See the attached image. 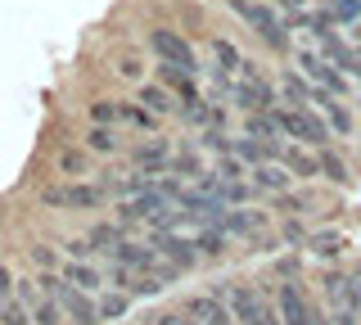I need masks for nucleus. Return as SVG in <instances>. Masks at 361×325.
I'll return each mask as SVG.
<instances>
[{"label":"nucleus","mask_w":361,"mask_h":325,"mask_svg":"<svg viewBox=\"0 0 361 325\" xmlns=\"http://www.w3.org/2000/svg\"><path fill=\"white\" fill-rule=\"evenodd\" d=\"M235 99H240V109H248V114H271L276 109V91H271V82L253 63H244V82L235 86Z\"/></svg>","instance_id":"nucleus-6"},{"label":"nucleus","mask_w":361,"mask_h":325,"mask_svg":"<svg viewBox=\"0 0 361 325\" xmlns=\"http://www.w3.org/2000/svg\"><path fill=\"white\" fill-rule=\"evenodd\" d=\"M59 276H63V280H68L73 289H82V294H95V289L104 285V276H99V271H95L90 262H77V257H73V262H63V266H59Z\"/></svg>","instance_id":"nucleus-10"},{"label":"nucleus","mask_w":361,"mask_h":325,"mask_svg":"<svg viewBox=\"0 0 361 325\" xmlns=\"http://www.w3.org/2000/svg\"><path fill=\"white\" fill-rule=\"evenodd\" d=\"M37 285H41L54 302H59V312H63L68 325H99V302H95V294H82V289H73L63 276H54V271H41Z\"/></svg>","instance_id":"nucleus-1"},{"label":"nucleus","mask_w":361,"mask_h":325,"mask_svg":"<svg viewBox=\"0 0 361 325\" xmlns=\"http://www.w3.org/2000/svg\"><path fill=\"white\" fill-rule=\"evenodd\" d=\"M276 122H280V131H285V136L302 140V145H316V149H325V145H330V122L316 118L312 109H276Z\"/></svg>","instance_id":"nucleus-3"},{"label":"nucleus","mask_w":361,"mask_h":325,"mask_svg":"<svg viewBox=\"0 0 361 325\" xmlns=\"http://www.w3.org/2000/svg\"><path fill=\"white\" fill-rule=\"evenodd\" d=\"M149 50H154L163 63H172V68L190 73V77L199 73V63H195V46H190L180 32H172V27H154V32H149Z\"/></svg>","instance_id":"nucleus-4"},{"label":"nucleus","mask_w":361,"mask_h":325,"mask_svg":"<svg viewBox=\"0 0 361 325\" xmlns=\"http://www.w3.org/2000/svg\"><path fill=\"white\" fill-rule=\"evenodd\" d=\"M118 131H113V127H90L86 131V149L90 154H113V149H118Z\"/></svg>","instance_id":"nucleus-19"},{"label":"nucleus","mask_w":361,"mask_h":325,"mask_svg":"<svg viewBox=\"0 0 361 325\" xmlns=\"http://www.w3.org/2000/svg\"><path fill=\"white\" fill-rule=\"evenodd\" d=\"M212 54H217V63H221V77L231 73V68H244V59H240V50H235V41H226V37H212Z\"/></svg>","instance_id":"nucleus-20"},{"label":"nucleus","mask_w":361,"mask_h":325,"mask_svg":"<svg viewBox=\"0 0 361 325\" xmlns=\"http://www.w3.org/2000/svg\"><path fill=\"white\" fill-rule=\"evenodd\" d=\"M54 167H59V176H73V181H82V172L90 167V154L77 149V145H63V149L54 154Z\"/></svg>","instance_id":"nucleus-12"},{"label":"nucleus","mask_w":361,"mask_h":325,"mask_svg":"<svg viewBox=\"0 0 361 325\" xmlns=\"http://www.w3.org/2000/svg\"><path fill=\"white\" fill-rule=\"evenodd\" d=\"M104 195H109L104 185H90V181H54L41 190V204L59 212H90L104 204Z\"/></svg>","instance_id":"nucleus-2"},{"label":"nucleus","mask_w":361,"mask_h":325,"mask_svg":"<svg viewBox=\"0 0 361 325\" xmlns=\"http://www.w3.org/2000/svg\"><path fill=\"white\" fill-rule=\"evenodd\" d=\"M316 163H321V172L330 176V181H348V167H343V159H338L334 149H321V154H316Z\"/></svg>","instance_id":"nucleus-23"},{"label":"nucleus","mask_w":361,"mask_h":325,"mask_svg":"<svg viewBox=\"0 0 361 325\" xmlns=\"http://www.w3.org/2000/svg\"><path fill=\"white\" fill-rule=\"evenodd\" d=\"M226 240H231V235H221L217 226H203L195 235V249H199V257H217V253H226Z\"/></svg>","instance_id":"nucleus-16"},{"label":"nucleus","mask_w":361,"mask_h":325,"mask_svg":"<svg viewBox=\"0 0 361 325\" xmlns=\"http://www.w3.org/2000/svg\"><path fill=\"white\" fill-rule=\"evenodd\" d=\"M253 185L257 190H271V195H285V190H289V172H285V167H276V163H257L253 167Z\"/></svg>","instance_id":"nucleus-13"},{"label":"nucleus","mask_w":361,"mask_h":325,"mask_svg":"<svg viewBox=\"0 0 361 325\" xmlns=\"http://www.w3.org/2000/svg\"><path fill=\"white\" fill-rule=\"evenodd\" d=\"M158 325H199V321H190L185 312H172V317H158Z\"/></svg>","instance_id":"nucleus-30"},{"label":"nucleus","mask_w":361,"mask_h":325,"mask_svg":"<svg viewBox=\"0 0 361 325\" xmlns=\"http://www.w3.org/2000/svg\"><path fill=\"white\" fill-rule=\"evenodd\" d=\"M221 235H253L262 226V212H248V208H226L217 221H212Z\"/></svg>","instance_id":"nucleus-9"},{"label":"nucleus","mask_w":361,"mask_h":325,"mask_svg":"<svg viewBox=\"0 0 361 325\" xmlns=\"http://www.w3.org/2000/svg\"><path fill=\"white\" fill-rule=\"evenodd\" d=\"M154 249H158V257H163V262H172L176 271H185V266H195L199 262V249H195V235H154Z\"/></svg>","instance_id":"nucleus-7"},{"label":"nucleus","mask_w":361,"mask_h":325,"mask_svg":"<svg viewBox=\"0 0 361 325\" xmlns=\"http://www.w3.org/2000/svg\"><path fill=\"white\" fill-rule=\"evenodd\" d=\"M140 73H145V63L135 59V54H122V63H118V77H127V82H140Z\"/></svg>","instance_id":"nucleus-27"},{"label":"nucleus","mask_w":361,"mask_h":325,"mask_svg":"<svg viewBox=\"0 0 361 325\" xmlns=\"http://www.w3.org/2000/svg\"><path fill=\"white\" fill-rule=\"evenodd\" d=\"M122 118H127L131 127H140V131L154 127V114H149V109H140V104H122Z\"/></svg>","instance_id":"nucleus-26"},{"label":"nucleus","mask_w":361,"mask_h":325,"mask_svg":"<svg viewBox=\"0 0 361 325\" xmlns=\"http://www.w3.org/2000/svg\"><path fill=\"white\" fill-rule=\"evenodd\" d=\"M280 163H285V172H293V176H321V163H316L312 154L293 149V145H285V149H280Z\"/></svg>","instance_id":"nucleus-14"},{"label":"nucleus","mask_w":361,"mask_h":325,"mask_svg":"<svg viewBox=\"0 0 361 325\" xmlns=\"http://www.w3.org/2000/svg\"><path fill=\"white\" fill-rule=\"evenodd\" d=\"M140 109H149L154 118L172 114V95L163 91V86H140Z\"/></svg>","instance_id":"nucleus-18"},{"label":"nucleus","mask_w":361,"mask_h":325,"mask_svg":"<svg viewBox=\"0 0 361 325\" xmlns=\"http://www.w3.org/2000/svg\"><path fill=\"white\" fill-rule=\"evenodd\" d=\"M118 240H122V226H109V221H99V226H90V231H86L90 253H109Z\"/></svg>","instance_id":"nucleus-15"},{"label":"nucleus","mask_w":361,"mask_h":325,"mask_svg":"<svg viewBox=\"0 0 361 325\" xmlns=\"http://www.w3.org/2000/svg\"><path fill=\"white\" fill-rule=\"evenodd\" d=\"M298 63H302V73L312 77V82H321V91H330V95H343V77H338L330 63L321 59V54H312V50H302L298 54Z\"/></svg>","instance_id":"nucleus-8"},{"label":"nucleus","mask_w":361,"mask_h":325,"mask_svg":"<svg viewBox=\"0 0 361 325\" xmlns=\"http://www.w3.org/2000/svg\"><path fill=\"white\" fill-rule=\"evenodd\" d=\"M280 9H289V14H302V0H276Z\"/></svg>","instance_id":"nucleus-31"},{"label":"nucleus","mask_w":361,"mask_h":325,"mask_svg":"<svg viewBox=\"0 0 361 325\" xmlns=\"http://www.w3.org/2000/svg\"><path fill=\"white\" fill-rule=\"evenodd\" d=\"M0 325H32V317H27V307H23L18 298H5L0 302Z\"/></svg>","instance_id":"nucleus-24"},{"label":"nucleus","mask_w":361,"mask_h":325,"mask_svg":"<svg viewBox=\"0 0 361 325\" xmlns=\"http://www.w3.org/2000/svg\"><path fill=\"white\" fill-rule=\"evenodd\" d=\"M226 5H231L240 18H248V23H253V32L267 41L271 50H289V37H285V27H280V18L271 14V9L253 5V0H226Z\"/></svg>","instance_id":"nucleus-5"},{"label":"nucleus","mask_w":361,"mask_h":325,"mask_svg":"<svg viewBox=\"0 0 361 325\" xmlns=\"http://www.w3.org/2000/svg\"><path fill=\"white\" fill-rule=\"evenodd\" d=\"M122 122V99H95L90 104V127H113Z\"/></svg>","instance_id":"nucleus-17"},{"label":"nucleus","mask_w":361,"mask_h":325,"mask_svg":"<svg viewBox=\"0 0 361 325\" xmlns=\"http://www.w3.org/2000/svg\"><path fill=\"white\" fill-rule=\"evenodd\" d=\"M163 167H172V149H167L163 140H154V145H140V149H135V172H145V176H158Z\"/></svg>","instance_id":"nucleus-11"},{"label":"nucleus","mask_w":361,"mask_h":325,"mask_svg":"<svg viewBox=\"0 0 361 325\" xmlns=\"http://www.w3.org/2000/svg\"><path fill=\"white\" fill-rule=\"evenodd\" d=\"M32 257H37V266H45V271H50V266L59 262V257H54V249H37V253H32Z\"/></svg>","instance_id":"nucleus-29"},{"label":"nucleus","mask_w":361,"mask_h":325,"mask_svg":"<svg viewBox=\"0 0 361 325\" xmlns=\"http://www.w3.org/2000/svg\"><path fill=\"white\" fill-rule=\"evenodd\" d=\"M95 302H99V321H118L122 312H127V302H131V298H127V294H118V289H109V294H104V298H95Z\"/></svg>","instance_id":"nucleus-22"},{"label":"nucleus","mask_w":361,"mask_h":325,"mask_svg":"<svg viewBox=\"0 0 361 325\" xmlns=\"http://www.w3.org/2000/svg\"><path fill=\"white\" fill-rule=\"evenodd\" d=\"M321 114L325 118H330V127L338 131V136H348V131H353V114H348V109L343 104H338V99L330 95V99H325V104H321Z\"/></svg>","instance_id":"nucleus-21"},{"label":"nucleus","mask_w":361,"mask_h":325,"mask_svg":"<svg viewBox=\"0 0 361 325\" xmlns=\"http://www.w3.org/2000/svg\"><path fill=\"white\" fill-rule=\"evenodd\" d=\"M14 298V276H9V266H0V302Z\"/></svg>","instance_id":"nucleus-28"},{"label":"nucleus","mask_w":361,"mask_h":325,"mask_svg":"<svg viewBox=\"0 0 361 325\" xmlns=\"http://www.w3.org/2000/svg\"><path fill=\"white\" fill-rule=\"evenodd\" d=\"M330 18L334 23H357L361 18V0H330Z\"/></svg>","instance_id":"nucleus-25"}]
</instances>
